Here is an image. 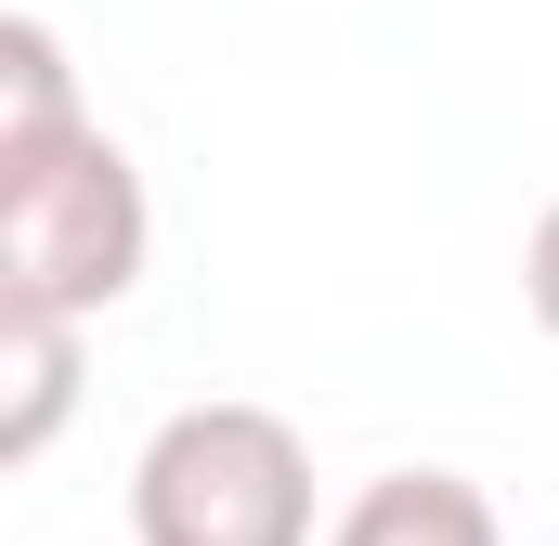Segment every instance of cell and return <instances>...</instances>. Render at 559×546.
Listing matches in <instances>:
<instances>
[{
    "label": "cell",
    "instance_id": "1",
    "mask_svg": "<svg viewBox=\"0 0 559 546\" xmlns=\"http://www.w3.org/2000/svg\"><path fill=\"white\" fill-rule=\"evenodd\" d=\"M143 261H156V195H143L131 143L105 118L52 156H26V169H0V299L105 325L143 286Z\"/></svg>",
    "mask_w": 559,
    "mask_h": 546
},
{
    "label": "cell",
    "instance_id": "2",
    "mask_svg": "<svg viewBox=\"0 0 559 546\" xmlns=\"http://www.w3.org/2000/svg\"><path fill=\"white\" fill-rule=\"evenodd\" d=\"M131 546H325L312 442L274 404H169L131 455Z\"/></svg>",
    "mask_w": 559,
    "mask_h": 546
},
{
    "label": "cell",
    "instance_id": "3",
    "mask_svg": "<svg viewBox=\"0 0 559 546\" xmlns=\"http://www.w3.org/2000/svg\"><path fill=\"white\" fill-rule=\"evenodd\" d=\"M79 312H26V299H0V455L13 468H39L52 455V429L79 404Z\"/></svg>",
    "mask_w": 559,
    "mask_h": 546
},
{
    "label": "cell",
    "instance_id": "4",
    "mask_svg": "<svg viewBox=\"0 0 559 546\" xmlns=\"http://www.w3.org/2000/svg\"><path fill=\"white\" fill-rule=\"evenodd\" d=\"M325 546H508L495 534V495L481 482H455V468H391V482H365Z\"/></svg>",
    "mask_w": 559,
    "mask_h": 546
},
{
    "label": "cell",
    "instance_id": "6",
    "mask_svg": "<svg viewBox=\"0 0 559 546\" xmlns=\"http://www.w3.org/2000/svg\"><path fill=\"white\" fill-rule=\"evenodd\" d=\"M521 299H534V325L559 339V195L534 209V235H521Z\"/></svg>",
    "mask_w": 559,
    "mask_h": 546
},
{
    "label": "cell",
    "instance_id": "5",
    "mask_svg": "<svg viewBox=\"0 0 559 546\" xmlns=\"http://www.w3.org/2000/svg\"><path fill=\"white\" fill-rule=\"evenodd\" d=\"M79 131H92V105H79L66 39L39 13H0V169H26V156H52V143H79Z\"/></svg>",
    "mask_w": 559,
    "mask_h": 546
}]
</instances>
